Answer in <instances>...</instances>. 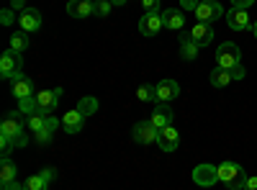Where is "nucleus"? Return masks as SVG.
Masks as SVG:
<instances>
[{
  "label": "nucleus",
  "instance_id": "nucleus-7",
  "mask_svg": "<svg viewBox=\"0 0 257 190\" xmlns=\"http://www.w3.org/2000/svg\"><path fill=\"white\" fill-rule=\"evenodd\" d=\"M193 182L201 185V187H211L219 182V167L216 164H198L193 170Z\"/></svg>",
  "mask_w": 257,
  "mask_h": 190
},
{
  "label": "nucleus",
  "instance_id": "nucleus-8",
  "mask_svg": "<svg viewBox=\"0 0 257 190\" xmlns=\"http://www.w3.org/2000/svg\"><path fill=\"white\" fill-rule=\"evenodd\" d=\"M132 136H134V141H137V144H157L160 131H157L149 121H139V123H134Z\"/></svg>",
  "mask_w": 257,
  "mask_h": 190
},
{
  "label": "nucleus",
  "instance_id": "nucleus-36",
  "mask_svg": "<svg viewBox=\"0 0 257 190\" xmlns=\"http://www.w3.org/2000/svg\"><path fill=\"white\" fill-rule=\"evenodd\" d=\"M252 34H254V39H257V21H252Z\"/></svg>",
  "mask_w": 257,
  "mask_h": 190
},
{
  "label": "nucleus",
  "instance_id": "nucleus-12",
  "mask_svg": "<svg viewBox=\"0 0 257 190\" xmlns=\"http://www.w3.org/2000/svg\"><path fill=\"white\" fill-rule=\"evenodd\" d=\"M155 95H157L155 103H170V100H175L180 95V85L175 80H160L155 85Z\"/></svg>",
  "mask_w": 257,
  "mask_h": 190
},
{
  "label": "nucleus",
  "instance_id": "nucleus-35",
  "mask_svg": "<svg viewBox=\"0 0 257 190\" xmlns=\"http://www.w3.org/2000/svg\"><path fill=\"white\" fill-rule=\"evenodd\" d=\"M244 190H257V177H247V182H244Z\"/></svg>",
  "mask_w": 257,
  "mask_h": 190
},
{
  "label": "nucleus",
  "instance_id": "nucleus-18",
  "mask_svg": "<svg viewBox=\"0 0 257 190\" xmlns=\"http://www.w3.org/2000/svg\"><path fill=\"white\" fill-rule=\"evenodd\" d=\"M67 13L72 18L95 16V0H70V3H67Z\"/></svg>",
  "mask_w": 257,
  "mask_h": 190
},
{
  "label": "nucleus",
  "instance_id": "nucleus-33",
  "mask_svg": "<svg viewBox=\"0 0 257 190\" xmlns=\"http://www.w3.org/2000/svg\"><path fill=\"white\" fill-rule=\"evenodd\" d=\"M3 190H26V185L24 182H18V180H13V182H6V185H0Z\"/></svg>",
  "mask_w": 257,
  "mask_h": 190
},
{
  "label": "nucleus",
  "instance_id": "nucleus-13",
  "mask_svg": "<svg viewBox=\"0 0 257 190\" xmlns=\"http://www.w3.org/2000/svg\"><path fill=\"white\" fill-rule=\"evenodd\" d=\"M173 111H170V105L167 103H157V108L152 111V116H149V123L155 126L157 131H162V129H167V126H173Z\"/></svg>",
  "mask_w": 257,
  "mask_h": 190
},
{
  "label": "nucleus",
  "instance_id": "nucleus-32",
  "mask_svg": "<svg viewBox=\"0 0 257 190\" xmlns=\"http://www.w3.org/2000/svg\"><path fill=\"white\" fill-rule=\"evenodd\" d=\"M198 3H201V0H180V8L183 11H196Z\"/></svg>",
  "mask_w": 257,
  "mask_h": 190
},
{
  "label": "nucleus",
  "instance_id": "nucleus-24",
  "mask_svg": "<svg viewBox=\"0 0 257 190\" xmlns=\"http://www.w3.org/2000/svg\"><path fill=\"white\" fill-rule=\"evenodd\" d=\"M54 131H57V118H54V116H47V126L36 134V144H41V146L49 144L52 136H54Z\"/></svg>",
  "mask_w": 257,
  "mask_h": 190
},
{
  "label": "nucleus",
  "instance_id": "nucleus-9",
  "mask_svg": "<svg viewBox=\"0 0 257 190\" xmlns=\"http://www.w3.org/2000/svg\"><path fill=\"white\" fill-rule=\"evenodd\" d=\"M226 24L231 31H247V29H252V18H249L247 8H231V11H226Z\"/></svg>",
  "mask_w": 257,
  "mask_h": 190
},
{
  "label": "nucleus",
  "instance_id": "nucleus-20",
  "mask_svg": "<svg viewBox=\"0 0 257 190\" xmlns=\"http://www.w3.org/2000/svg\"><path fill=\"white\" fill-rule=\"evenodd\" d=\"M162 21H165V29H170V31H183V26H185V13H183V8H167V11L162 13Z\"/></svg>",
  "mask_w": 257,
  "mask_h": 190
},
{
  "label": "nucleus",
  "instance_id": "nucleus-37",
  "mask_svg": "<svg viewBox=\"0 0 257 190\" xmlns=\"http://www.w3.org/2000/svg\"><path fill=\"white\" fill-rule=\"evenodd\" d=\"M111 3H113V6H123V3H126V0H111Z\"/></svg>",
  "mask_w": 257,
  "mask_h": 190
},
{
  "label": "nucleus",
  "instance_id": "nucleus-28",
  "mask_svg": "<svg viewBox=\"0 0 257 190\" xmlns=\"http://www.w3.org/2000/svg\"><path fill=\"white\" fill-rule=\"evenodd\" d=\"M77 108H80L85 116H93V113L98 111V100H95V98H82V100L77 103Z\"/></svg>",
  "mask_w": 257,
  "mask_h": 190
},
{
  "label": "nucleus",
  "instance_id": "nucleus-6",
  "mask_svg": "<svg viewBox=\"0 0 257 190\" xmlns=\"http://www.w3.org/2000/svg\"><path fill=\"white\" fill-rule=\"evenodd\" d=\"M193 13H196V18L201 21V24H213V21H219L221 16H226L216 0H201L198 8L193 11Z\"/></svg>",
  "mask_w": 257,
  "mask_h": 190
},
{
  "label": "nucleus",
  "instance_id": "nucleus-27",
  "mask_svg": "<svg viewBox=\"0 0 257 190\" xmlns=\"http://www.w3.org/2000/svg\"><path fill=\"white\" fill-rule=\"evenodd\" d=\"M137 98H139L142 103L157 100V95H155V85H139V88H137Z\"/></svg>",
  "mask_w": 257,
  "mask_h": 190
},
{
  "label": "nucleus",
  "instance_id": "nucleus-5",
  "mask_svg": "<svg viewBox=\"0 0 257 190\" xmlns=\"http://www.w3.org/2000/svg\"><path fill=\"white\" fill-rule=\"evenodd\" d=\"M59 100H62V88L36 93V113H41V116L54 113V111H57V105H59Z\"/></svg>",
  "mask_w": 257,
  "mask_h": 190
},
{
  "label": "nucleus",
  "instance_id": "nucleus-16",
  "mask_svg": "<svg viewBox=\"0 0 257 190\" xmlns=\"http://www.w3.org/2000/svg\"><path fill=\"white\" fill-rule=\"evenodd\" d=\"M157 144H160V149H162V152H175L178 146H180V131L175 129V126H167V129L160 131Z\"/></svg>",
  "mask_w": 257,
  "mask_h": 190
},
{
  "label": "nucleus",
  "instance_id": "nucleus-26",
  "mask_svg": "<svg viewBox=\"0 0 257 190\" xmlns=\"http://www.w3.org/2000/svg\"><path fill=\"white\" fill-rule=\"evenodd\" d=\"M26 126L34 131V134H39L41 129L47 126V116H41V113H31V116H26Z\"/></svg>",
  "mask_w": 257,
  "mask_h": 190
},
{
  "label": "nucleus",
  "instance_id": "nucleus-1",
  "mask_svg": "<svg viewBox=\"0 0 257 190\" xmlns=\"http://www.w3.org/2000/svg\"><path fill=\"white\" fill-rule=\"evenodd\" d=\"M21 116H24L21 111H11V113H6L3 123H0V136L11 139L16 146H26L29 139L24 136V121H21Z\"/></svg>",
  "mask_w": 257,
  "mask_h": 190
},
{
  "label": "nucleus",
  "instance_id": "nucleus-22",
  "mask_svg": "<svg viewBox=\"0 0 257 190\" xmlns=\"http://www.w3.org/2000/svg\"><path fill=\"white\" fill-rule=\"evenodd\" d=\"M18 177V167L11 157H3L0 159V185H6V182H13Z\"/></svg>",
  "mask_w": 257,
  "mask_h": 190
},
{
  "label": "nucleus",
  "instance_id": "nucleus-34",
  "mask_svg": "<svg viewBox=\"0 0 257 190\" xmlns=\"http://www.w3.org/2000/svg\"><path fill=\"white\" fill-rule=\"evenodd\" d=\"M254 3H257V0H231V8H249Z\"/></svg>",
  "mask_w": 257,
  "mask_h": 190
},
{
  "label": "nucleus",
  "instance_id": "nucleus-3",
  "mask_svg": "<svg viewBox=\"0 0 257 190\" xmlns=\"http://www.w3.org/2000/svg\"><path fill=\"white\" fill-rule=\"evenodd\" d=\"M21 67H24V57L16 49H6L0 54V77L3 80H16L21 75Z\"/></svg>",
  "mask_w": 257,
  "mask_h": 190
},
{
  "label": "nucleus",
  "instance_id": "nucleus-30",
  "mask_svg": "<svg viewBox=\"0 0 257 190\" xmlns=\"http://www.w3.org/2000/svg\"><path fill=\"white\" fill-rule=\"evenodd\" d=\"M144 13H157L160 11V0H142Z\"/></svg>",
  "mask_w": 257,
  "mask_h": 190
},
{
  "label": "nucleus",
  "instance_id": "nucleus-31",
  "mask_svg": "<svg viewBox=\"0 0 257 190\" xmlns=\"http://www.w3.org/2000/svg\"><path fill=\"white\" fill-rule=\"evenodd\" d=\"M229 72H231V80H244V75H247V70H244L242 65H237V67H231Z\"/></svg>",
  "mask_w": 257,
  "mask_h": 190
},
{
  "label": "nucleus",
  "instance_id": "nucleus-2",
  "mask_svg": "<svg viewBox=\"0 0 257 190\" xmlns=\"http://www.w3.org/2000/svg\"><path fill=\"white\" fill-rule=\"evenodd\" d=\"M219 182H224L229 190H244L247 172L242 170V164H237V162H221L219 164Z\"/></svg>",
  "mask_w": 257,
  "mask_h": 190
},
{
  "label": "nucleus",
  "instance_id": "nucleus-4",
  "mask_svg": "<svg viewBox=\"0 0 257 190\" xmlns=\"http://www.w3.org/2000/svg\"><path fill=\"white\" fill-rule=\"evenodd\" d=\"M239 47L234 44V41H224V44L216 49V67H224V70H231L242 65V57H239Z\"/></svg>",
  "mask_w": 257,
  "mask_h": 190
},
{
  "label": "nucleus",
  "instance_id": "nucleus-15",
  "mask_svg": "<svg viewBox=\"0 0 257 190\" xmlns=\"http://www.w3.org/2000/svg\"><path fill=\"white\" fill-rule=\"evenodd\" d=\"M85 118H88V116H85L80 108L67 111V113L62 116V129L67 131V134H80V131H82V126H85Z\"/></svg>",
  "mask_w": 257,
  "mask_h": 190
},
{
  "label": "nucleus",
  "instance_id": "nucleus-10",
  "mask_svg": "<svg viewBox=\"0 0 257 190\" xmlns=\"http://www.w3.org/2000/svg\"><path fill=\"white\" fill-rule=\"evenodd\" d=\"M160 29H165V21H162V13H144L139 18V34L144 36H157Z\"/></svg>",
  "mask_w": 257,
  "mask_h": 190
},
{
  "label": "nucleus",
  "instance_id": "nucleus-25",
  "mask_svg": "<svg viewBox=\"0 0 257 190\" xmlns=\"http://www.w3.org/2000/svg\"><path fill=\"white\" fill-rule=\"evenodd\" d=\"M29 34L26 31H16V34H11V49H16V52H26L29 49Z\"/></svg>",
  "mask_w": 257,
  "mask_h": 190
},
{
  "label": "nucleus",
  "instance_id": "nucleus-11",
  "mask_svg": "<svg viewBox=\"0 0 257 190\" xmlns=\"http://www.w3.org/2000/svg\"><path fill=\"white\" fill-rule=\"evenodd\" d=\"M18 26L21 31H26V34H36L41 29V13L36 8H24L18 16Z\"/></svg>",
  "mask_w": 257,
  "mask_h": 190
},
{
  "label": "nucleus",
  "instance_id": "nucleus-17",
  "mask_svg": "<svg viewBox=\"0 0 257 190\" xmlns=\"http://www.w3.org/2000/svg\"><path fill=\"white\" fill-rule=\"evenodd\" d=\"M11 93L16 95V100H26V98H34V82L26 77V75H18L16 80H11Z\"/></svg>",
  "mask_w": 257,
  "mask_h": 190
},
{
  "label": "nucleus",
  "instance_id": "nucleus-21",
  "mask_svg": "<svg viewBox=\"0 0 257 190\" xmlns=\"http://www.w3.org/2000/svg\"><path fill=\"white\" fill-rule=\"evenodd\" d=\"M198 52H201V47L190 39V34H188V31H185V34L180 31V57L188 59V62H193V59L198 57Z\"/></svg>",
  "mask_w": 257,
  "mask_h": 190
},
{
  "label": "nucleus",
  "instance_id": "nucleus-29",
  "mask_svg": "<svg viewBox=\"0 0 257 190\" xmlns=\"http://www.w3.org/2000/svg\"><path fill=\"white\" fill-rule=\"evenodd\" d=\"M111 8H113L111 0H95V16L98 18H105V16L111 13Z\"/></svg>",
  "mask_w": 257,
  "mask_h": 190
},
{
  "label": "nucleus",
  "instance_id": "nucleus-23",
  "mask_svg": "<svg viewBox=\"0 0 257 190\" xmlns=\"http://www.w3.org/2000/svg\"><path fill=\"white\" fill-rule=\"evenodd\" d=\"M208 82H211L213 88H226L229 82H234V80H231V72H229V70L216 67V70H213V72L208 75Z\"/></svg>",
  "mask_w": 257,
  "mask_h": 190
},
{
  "label": "nucleus",
  "instance_id": "nucleus-14",
  "mask_svg": "<svg viewBox=\"0 0 257 190\" xmlns=\"http://www.w3.org/2000/svg\"><path fill=\"white\" fill-rule=\"evenodd\" d=\"M54 177H57V170H54V167H47V170L31 175L24 185H26V190H49V182H52Z\"/></svg>",
  "mask_w": 257,
  "mask_h": 190
},
{
  "label": "nucleus",
  "instance_id": "nucleus-19",
  "mask_svg": "<svg viewBox=\"0 0 257 190\" xmlns=\"http://www.w3.org/2000/svg\"><path fill=\"white\" fill-rule=\"evenodd\" d=\"M188 34H190V39L196 41V44H198L201 49H203V47H208L211 41H213V29H211V24H201V21H198V24L193 26Z\"/></svg>",
  "mask_w": 257,
  "mask_h": 190
}]
</instances>
